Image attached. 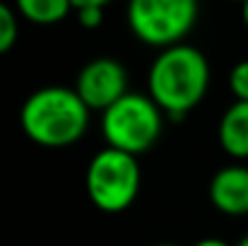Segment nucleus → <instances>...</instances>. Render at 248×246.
Returning a JSON list of instances; mask_svg holds the SVG:
<instances>
[{
  "label": "nucleus",
  "mask_w": 248,
  "mask_h": 246,
  "mask_svg": "<svg viewBox=\"0 0 248 246\" xmlns=\"http://www.w3.org/2000/svg\"><path fill=\"white\" fill-rule=\"evenodd\" d=\"M210 89V63L190 44L162 49L147 70V94L169 118L188 116Z\"/></svg>",
  "instance_id": "1"
},
{
  "label": "nucleus",
  "mask_w": 248,
  "mask_h": 246,
  "mask_svg": "<svg viewBox=\"0 0 248 246\" xmlns=\"http://www.w3.org/2000/svg\"><path fill=\"white\" fill-rule=\"evenodd\" d=\"M89 118L92 111L75 87L63 84L34 89L19 109V126L24 135L41 148L75 145L89 131Z\"/></svg>",
  "instance_id": "2"
},
{
  "label": "nucleus",
  "mask_w": 248,
  "mask_h": 246,
  "mask_svg": "<svg viewBox=\"0 0 248 246\" xmlns=\"http://www.w3.org/2000/svg\"><path fill=\"white\" fill-rule=\"evenodd\" d=\"M164 118L166 114L150 94L128 92L113 106L101 111V135L106 148L140 157L162 138Z\"/></svg>",
  "instance_id": "3"
},
{
  "label": "nucleus",
  "mask_w": 248,
  "mask_h": 246,
  "mask_svg": "<svg viewBox=\"0 0 248 246\" xmlns=\"http://www.w3.org/2000/svg\"><path fill=\"white\" fill-rule=\"evenodd\" d=\"M87 196L101 213L116 215L128 210L142 186V171L135 155H128L116 148L99 150L84 174Z\"/></svg>",
  "instance_id": "4"
},
{
  "label": "nucleus",
  "mask_w": 248,
  "mask_h": 246,
  "mask_svg": "<svg viewBox=\"0 0 248 246\" xmlns=\"http://www.w3.org/2000/svg\"><path fill=\"white\" fill-rule=\"evenodd\" d=\"M200 15L198 0H128L125 17L133 36L147 46L183 44Z\"/></svg>",
  "instance_id": "5"
},
{
  "label": "nucleus",
  "mask_w": 248,
  "mask_h": 246,
  "mask_svg": "<svg viewBox=\"0 0 248 246\" xmlns=\"http://www.w3.org/2000/svg\"><path fill=\"white\" fill-rule=\"evenodd\" d=\"M75 92L80 94L89 111H106L121 97L130 92L128 70L121 61L101 56L84 63L75 78Z\"/></svg>",
  "instance_id": "6"
},
{
  "label": "nucleus",
  "mask_w": 248,
  "mask_h": 246,
  "mask_svg": "<svg viewBox=\"0 0 248 246\" xmlns=\"http://www.w3.org/2000/svg\"><path fill=\"white\" fill-rule=\"evenodd\" d=\"M210 203L217 213L229 217L248 215V164L234 162L217 169L207 186Z\"/></svg>",
  "instance_id": "7"
},
{
  "label": "nucleus",
  "mask_w": 248,
  "mask_h": 246,
  "mask_svg": "<svg viewBox=\"0 0 248 246\" xmlns=\"http://www.w3.org/2000/svg\"><path fill=\"white\" fill-rule=\"evenodd\" d=\"M219 148L234 160H248V101H234L224 109L217 126Z\"/></svg>",
  "instance_id": "8"
},
{
  "label": "nucleus",
  "mask_w": 248,
  "mask_h": 246,
  "mask_svg": "<svg viewBox=\"0 0 248 246\" xmlns=\"http://www.w3.org/2000/svg\"><path fill=\"white\" fill-rule=\"evenodd\" d=\"M15 10L27 22L41 27L58 24L70 17V12H75L70 0H15Z\"/></svg>",
  "instance_id": "9"
},
{
  "label": "nucleus",
  "mask_w": 248,
  "mask_h": 246,
  "mask_svg": "<svg viewBox=\"0 0 248 246\" xmlns=\"http://www.w3.org/2000/svg\"><path fill=\"white\" fill-rule=\"evenodd\" d=\"M17 36H19L17 10H12L7 2L0 0V56L17 44Z\"/></svg>",
  "instance_id": "10"
},
{
  "label": "nucleus",
  "mask_w": 248,
  "mask_h": 246,
  "mask_svg": "<svg viewBox=\"0 0 248 246\" xmlns=\"http://www.w3.org/2000/svg\"><path fill=\"white\" fill-rule=\"evenodd\" d=\"M227 84H229V92H232L234 101H248V58L239 61L229 70Z\"/></svg>",
  "instance_id": "11"
},
{
  "label": "nucleus",
  "mask_w": 248,
  "mask_h": 246,
  "mask_svg": "<svg viewBox=\"0 0 248 246\" xmlns=\"http://www.w3.org/2000/svg\"><path fill=\"white\" fill-rule=\"evenodd\" d=\"M75 17H78V24L82 29H96L104 22V7H82V10H75Z\"/></svg>",
  "instance_id": "12"
},
{
  "label": "nucleus",
  "mask_w": 248,
  "mask_h": 246,
  "mask_svg": "<svg viewBox=\"0 0 248 246\" xmlns=\"http://www.w3.org/2000/svg\"><path fill=\"white\" fill-rule=\"evenodd\" d=\"M75 10H82V7H106L111 0H70Z\"/></svg>",
  "instance_id": "13"
},
{
  "label": "nucleus",
  "mask_w": 248,
  "mask_h": 246,
  "mask_svg": "<svg viewBox=\"0 0 248 246\" xmlns=\"http://www.w3.org/2000/svg\"><path fill=\"white\" fill-rule=\"evenodd\" d=\"M193 246H234V244H229V242H224L219 237H205V239H198Z\"/></svg>",
  "instance_id": "14"
},
{
  "label": "nucleus",
  "mask_w": 248,
  "mask_h": 246,
  "mask_svg": "<svg viewBox=\"0 0 248 246\" xmlns=\"http://www.w3.org/2000/svg\"><path fill=\"white\" fill-rule=\"evenodd\" d=\"M241 17H244V24H246V29H248V0L241 5Z\"/></svg>",
  "instance_id": "15"
},
{
  "label": "nucleus",
  "mask_w": 248,
  "mask_h": 246,
  "mask_svg": "<svg viewBox=\"0 0 248 246\" xmlns=\"http://www.w3.org/2000/svg\"><path fill=\"white\" fill-rule=\"evenodd\" d=\"M234 246H248V234H246V237H241V239H239Z\"/></svg>",
  "instance_id": "16"
},
{
  "label": "nucleus",
  "mask_w": 248,
  "mask_h": 246,
  "mask_svg": "<svg viewBox=\"0 0 248 246\" xmlns=\"http://www.w3.org/2000/svg\"><path fill=\"white\" fill-rule=\"evenodd\" d=\"M152 246H178V244H169V242H164V244H152Z\"/></svg>",
  "instance_id": "17"
},
{
  "label": "nucleus",
  "mask_w": 248,
  "mask_h": 246,
  "mask_svg": "<svg viewBox=\"0 0 248 246\" xmlns=\"http://www.w3.org/2000/svg\"><path fill=\"white\" fill-rule=\"evenodd\" d=\"M232 2H241V5H244V2H246V0H232Z\"/></svg>",
  "instance_id": "18"
}]
</instances>
